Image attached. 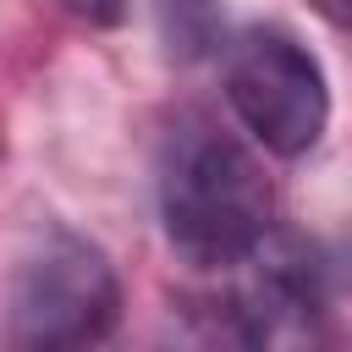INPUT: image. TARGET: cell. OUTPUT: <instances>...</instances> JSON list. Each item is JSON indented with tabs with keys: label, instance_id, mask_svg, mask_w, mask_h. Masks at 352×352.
I'll return each instance as SVG.
<instances>
[{
	"label": "cell",
	"instance_id": "6da1fadb",
	"mask_svg": "<svg viewBox=\"0 0 352 352\" xmlns=\"http://www.w3.org/2000/svg\"><path fill=\"white\" fill-rule=\"evenodd\" d=\"M160 226L182 264L236 270L275 231V192L248 143L209 116H176L160 143Z\"/></svg>",
	"mask_w": 352,
	"mask_h": 352
},
{
	"label": "cell",
	"instance_id": "7a4b0ae2",
	"mask_svg": "<svg viewBox=\"0 0 352 352\" xmlns=\"http://www.w3.org/2000/svg\"><path fill=\"white\" fill-rule=\"evenodd\" d=\"M121 319V280L99 242L72 226H44L6 280V341L28 352L94 346Z\"/></svg>",
	"mask_w": 352,
	"mask_h": 352
},
{
	"label": "cell",
	"instance_id": "3957f363",
	"mask_svg": "<svg viewBox=\"0 0 352 352\" xmlns=\"http://www.w3.org/2000/svg\"><path fill=\"white\" fill-rule=\"evenodd\" d=\"M220 77L248 138L275 154H308L330 126V82L319 55L286 28H242L220 50Z\"/></svg>",
	"mask_w": 352,
	"mask_h": 352
},
{
	"label": "cell",
	"instance_id": "277c9868",
	"mask_svg": "<svg viewBox=\"0 0 352 352\" xmlns=\"http://www.w3.org/2000/svg\"><path fill=\"white\" fill-rule=\"evenodd\" d=\"M231 275L226 292V319L236 341L253 346H302L324 336V286L319 264L308 258L302 242L270 231Z\"/></svg>",
	"mask_w": 352,
	"mask_h": 352
},
{
	"label": "cell",
	"instance_id": "5b68a950",
	"mask_svg": "<svg viewBox=\"0 0 352 352\" xmlns=\"http://www.w3.org/2000/svg\"><path fill=\"white\" fill-rule=\"evenodd\" d=\"M154 16H160V38L176 60H204V55L226 50L220 0H154Z\"/></svg>",
	"mask_w": 352,
	"mask_h": 352
},
{
	"label": "cell",
	"instance_id": "8992f818",
	"mask_svg": "<svg viewBox=\"0 0 352 352\" xmlns=\"http://www.w3.org/2000/svg\"><path fill=\"white\" fill-rule=\"evenodd\" d=\"M77 16H88V22H99V28H116L121 16H126V0H66Z\"/></svg>",
	"mask_w": 352,
	"mask_h": 352
},
{
	"label": "cell",
	"instance_id": "52a82bcc",
	"mask_svg": "<svg viewBox=\"0 0 352 352\" xmlns=\"http://www.w3.org/2000/svg\"><path fill=\"white\" fill-rule=\"evenodd\" d=\"M308 6H314L324 22H336L341 33H352V0H308Z\"/></svg>",
	"mask_w": 352,
	"mask_h": 352
}]
</instances>
